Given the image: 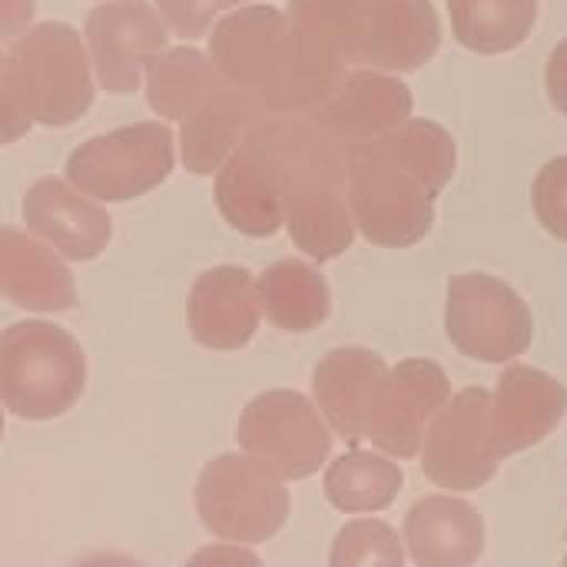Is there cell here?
Masks as SVG:
<instances>
[{"mask_svg": "<svg viewBox=\"0 0 567 567\" xmlns=\"http://www.w3.org/2000/svg\"><path fill=\"white\" fill-rule=\"evenodd\" d=\"M10 83L40 126H70L93 106V73L86 47L70 23L50 20L30 27L7 56Z\"/></svg>", "mask_w": 567, "mask_h": 567, "instance_id": "cell-6", "label": "cell"}, {"mask_svg": "<svg viewBox=\"0 0 567 567\" xmlns=\"http://www.w3.org/2000/svg\"><path fill=\"white\" fill-rule=\"evenodd\" d=\"M455 40L485 56L518 50L538 20V0H449Z\"/></svg>", "mask_w": 567, "mask_h": 567, "instance_id": "cell-25", "label": "cell"}, {"mask_svg": "<svg viewBox=\"0 0 567 567\" xmlns=\"http://www.w3.org/2000/svg\"><path fill=\"white\" fill-rule=\"evenodd\" d=\"M86 385L80 342L40 319L13 322L0 332V405L27 422L66 415Z\"/></svg>", "mask_w": 567, "mask_h": 567, "instance_id": "cell-5", "label": "cell"}, {"mask_svg": "<svg viewBox=\"0 0 567 567\" xmlns=\"http://www.w3.org/2000/svg\"><path fill=\"white\" fill-rule=\"evenodd\" d=\"M23 223L30 233L47 239L60 256L73 262L96 259L113 236V219L106 209L80 196L70 183L56 176L37 179L23 196Z\"/></svg>", "mask_w": 567, "mask_h": 567, "instance_id": "cell-17", "label": "cell"}, {"mask_svg": "<svg viewBox=\"0 0 567 567\" xmlns=\"http://www.w3.org/2000/svg\"><path fill=\"white\" fill-rule=\"evenodd\" d=\"M405 545L419 567H472L485 551V522L462 498L429 495L405 515Z\"/></svg>", "mask_w": 567, "mask_h": 567, "instance_id": "cell-20", "label": "cell"}, {"mask_svg": "<svg viewBox=\"0 0 567 567\" xmlns=\"http://www.w3.org/2000/svg\"><path fill=\"white\" fill-rule=\"evenodd\" d=\"M73 567H143L140 561L126 558V555H93V558H83Z\"/></svg>", "mask_w": 567, "mask_h": 567, "instance_id": "cell-34", "label": "cell"}, {"mask_svg": "<svg viewBox=\"0 0 567 567\" xmlns=\"http://www.w3.org/2000/svg\"><path fill=\"white\" fill-rule=\"evenodd\" d=\"M402 492V468L372 452H349L326 472V498L349 515L382 512Z\"/></svg>", "mask_w": 567, "mask_h": 567, "instance_id": "cell-26", "label": "cell"}, {"mask_svg": "<svg viewBox=\"0 0 567 567\" xmlns=\"http://www.w3.org/2000/svg\"><path fill=\"white\" fill-rule=\"evenodd\" d=\"M567 389L535 365H512L495 385L488 409V445L502 462L505 455L525 452L545 442L565 419Z\"/></svg>", "mask_w": 567, "mask_h": 567, "instance_id": "cell-15", "label": "cell"}, {"mask_svg": "<svg viewBox=\"0 0 567 567\" xmlns=\"http://www.w3.org/2000/svg\"><path fill=\"white\" fill-rule=\"evenodd\" d=\"M219 76L276 116H309L346 76V63L312 43L279 7L249 3L209 33Z\"/></svg>", "mask_w": 567, "mask_h": 567, "instance_id": "cell-2", "label": "cell"}, {"mask_svg": "<svg viewBox=\"0 0 567 567\" xmlns=\"http://www.w3.org/2000/svg\"><path fill=\"white\" fill-rule=\"evenodd\" d=\"M286 17L342 63L412 73L442 50L432 0H289Z\"/></svg>", "mask_w": 567, "mask_h": 567, "instance_id": "cell-4", "label": "cell"}, {"mask_svg": "<svg viewBox=\"0 0 567 567\" xmlns=\"http://www.w3.org/2000/svg\"><path fill=\"white\" fill-rule=\"evenodd\" d=\"M449 372L432 359H405L389 369L369 425V442L392 458H415L422 452L432 419L449 405Z\"/></svg>", "mask_w": 567, "mask_h": 567, "instance_id": "cell-13", "label": "cell"}, {"mask_svg": "<svg viewBox=\"0 0 567 567\" xmlns=\"http://www.w3.org/2000/svg\"><path fill=\"white\" fill-rule=\"evenodd\" d=\"M402 542L399 535L375 518H362V522H349L336 542H332V555L329 567H402Z\"/></svg>", "mask_w": 567, "mask_h": 567, "instance_id": "cell-27", "label": "cell"}, {"mask_svg": "<svg viewBox=\"0 0 567 567\" xmlns=\"http://www.w3.org/2000/svg\"><path fill=\"white\" fill-rule=\"evenodd\" d=\"M385 375H389L385 362L375 352L359 349V346L332 349L316 365L312 372L316 405L342 442L359 445L369 439L372 409H375Z\"/></svg>", "mask_w": 567, "mask_h": 567, "instance_id": "cell-16", "label": "cell"}, {"mask_svg": "<svg viewBox=\"0 0 567 567\" xmlns=\"http://www.w3.org/2000/svg\"><path fill=\"white\" fill-rule=\"evenodd\" d=\"M33 120L27 116L13 83H10V70H7V60L0 56V146L7 143H17L30 133Z\"/></svg>", "mask_w": 567, "mask_h": 567, "instance_id": "cell-30", "label": "cell"}, {"mask_svg": "<svg viewBox=\"0 0 567 567\" xmlns=\"http://www.w3.org/2000/svg\"><path fill=\"white\" fill-rule=\"evenodd\" d=\"M488 389L472 385L432 419L422 442V472L429 482L452 492H475L495 478L498 458L488 445Z\"/></svg>", "mask_w": 567, "mask_h": 567, "instance_id": "cell-11", "label": "cell"}, {"mask_svg": "<svg viewBox=\"0 0 567 567\" xmlns=\"http://www.w3.org/2000/svg\"><path fill=\"white\" fill-rule=\"evenodd\" d=\"M532 206L538 223L555 239L567 243V156H555L542 166L532 186Z\"/></svg>", "mask_w": 567, "mask_h": 567, "instance_id": "cell-28", "label": "cell"}, {"mask_svg": "<svg viewBox=\"0 0 567 567\" xmlns=\"http://www.w3.org/2000/svg\"><path fill=\"white\" fill-rule=\"evenodd\" d=\"M186 312H189V332L199 346L216 352H236L249 346L262 316L252 272L243 266L206 269L193 282Z\"/></svg>", "mask_w": 567, "mask_h": 567, "instance_id": "cell-18", "label": "cell"}, {"mask_svg": "<svg viewBox=\"0 0 567 567\" xmlns=\"http://www.w3.org/2000/svg\"><path fill=\"white\" fill-rule=\"evenodd\" d=\"M256 292H259V309L282 332H312L332 312L329 282L322 279L319 269L299 259L272 262L256 279Z\"/></svg>", "mask_w": 567, "mask_h": 567, "instance_id": "cell-23", "label": "cell"}, {"mask_svg": "<svg viewBox=\"0 0 567 567\" xmlns=\"http://www.w3.org/2000/svg\"><path fill=\"white\" fill-rule=\"evenodd\" d=\"M37 0H0V47H13L33 23Z\"/></svg>", "mask_w": 567, "mask_h": 567, "instance_id": "cell-31", "label": "cell"}, {"mask_svg": "<svg viewBox=\"0 0 567 567\" xmlns=\"http://www.w3.org/2000/svg\"><path fill=\"white\" fill-rule=\"evenodd\" d=\"M346 199L355 229L385 249H405L429 236L435 199L455 176V140L432 120H405L402 126L342 146Z\"/></svg>", "mask_w": 567, "mask_h": 567, "instance_id": "cell-1", "label": "cell"}, {"mask_svg": "<svg viewBox=\"0 0 567 567\" xmlns=\"http://www.w3.org/2000/svg\"><path fill=\"white\" fill-rule=\"evenodd\" d=\"M173 163V130L146 120L80 143L66 159V179L83 196L130 203L166 183Z\"/></svg>", "mask_w": 567, "mask_h": 567, "instance_id": "cell-8", "label": "cell"}, {"mask_svg": "<svg viewBox=\"0 0 567 567\" xmlns=\"http://www.w3.org/2000/svg\"><path fill=\"white\" fill-rule=\"evenodd\" d=\"M236 439L246 455L259 458L289 482L316 475L332 452V435L319 409L289 389L256 395L239 415Z\"/></svg>", "mask_w": 567, "mask_h": 567, "instance_id": "cell-10", "label": "cell"}, {"mask_svg": "<svg viewBox=\"0 0 567 567\" xmlns=\"http://www.w3.org/2000/svg\"><path fill=\"white\" fill-rule=\"evenodd\" d=\"M415 96L399 76L382 70H346L339 86L306 116L339 146L375 140L412 116Z\"/></svg>", "mask_w": 567, "mask_h": 567, "instance_id": "cell-14", "label": "cell"}, {"mask_svg": "<svg viewBox=\"0 0 567 567\" xmlns=\"http://www.w3.org/2000/svg\"><path fill=\"white\" fill-rule=\"evenodd\" d=\"M249 133L272 159L292 243L316 262L342 256L355 239L342 146L322 136L306 116L266 113Z\"/></svg>", "mask_w": 567, "mask_h": 567, "instance_id": "cell-3", "label": "cell"}, {"mask_svg": "<svg viewBox=\"0 0 567 567\" xmlns=\"http://www.w3.org/2000/svg\"><path fill=\"white\" fill-rule=\"evenodd\" d=\"M186 567H266L249 548H239V545H209V548H199Z\"/></svg>", "mask_w": 567, "mask_h": 567, "instance_id": "cell-32", "label": "cell"}, {"mask_svg": "<svg viewBox=\"0 0 567 567\" xmlns=\"http://www.w3.org/2000/svg\"><path fill=\"white\" fill-rule=\"evenodd\" d=\"M216 206L233 229L252 239L276 236L286 223L272 159L252 133L216 169Z\"/></svg>", "mask_w": 567, "mask_h": 567, "instance_id": "cell-19", "label": "cell"}, {"mask_svg": "<svg viewBox=\"0 0 567 567\" xmlns=\"http://www.w3.org/2000/svg\"><path fill=\"white\" fill-rule=\"evenodd\" d=\"M169 43V27L146 0H106L86 17L93 76L106 93H136L146 63Z\"/></svg>", "mask_w": 567, "mask_h": 567, "instance_id": "cell-12", "label": "cell"}, {"mask_svg": "<svg viewBox=\"0 0 567 567\" xmlns=\"http://www.w3.org/2000/svg\"><path fill=\"white\" fill-rule=\"evenodd\" d=\"M0 439H3V412H0Z\"/></svg>", "mask_w": 567, "mask_h": 567, "instance_id": "cell-35", "label": "cell"}, {"mask_svg": "<svg viewBox=\"0 0 567 567\" xmlns=\"http://www.w3.org/2000/svg\"><path fill=\"white\" fill-rule=\"evenodd\" d=\"M449 339L458 352L478 362H508L532 346V309L498 276L465 272L449 282Z\"/></svg>", "mask_w": 567, "mask_h": 567, "instance_id": "cell-9", "label": "cell"}, {"mask_svg": "<svg viewBox=\"0 0 567 567\" xmlns=\"http://www.w3.org/2000/svg\"><path fill=\"white\" fill-rule=\"evenodd\" d=\"M262 116L256 100L223 83L183 120V166L196 176L216 173Z\"/></svg>", "mask_w": 567, "mask_h": 567, "instance_id": "cell-22", "label": "cell"}, {"mask_svg": "<svg viewBox=\"0 0 567 567\" xmlns=\"http://www.w3.org/2000/svg\"><path fill=\"white\" fill-rule=\"evenodd\" d=\"M545 86H548V100L555 103V110L567 116V37L551 50L548 70H545Z\"/></svg>", "mask_w": 567, "mask_h": 567, "instance_id": "cell-33", "label": "cell"}, {"mask_svg": "<svg viewBox=\"0 0 567 567\" xmlns=\"http://www.w3.org/2000/svg\"><path fill=\"white\" fill-rule=\"evenodd\" d=\"M246 0H156L163 23H169L173 33L183 40H199L209 33L213 17H219L229 7H239Z\"/></svg>", "mask_w": 567, "mask_h": 567, "instance_id": "cell-29", "label": "cell"}, {"mask_svg": "<svg viewBox=\"0 0 567 567\" xmlns=\"http://www.w3.org/2000/svg\"><path fill=\"white\" fill-rule=\"evenodd\" d=\"M146 100L163 120H186L226 80L216 63L196 47H166L146 63Z\"/></svg>", "mask_w": 567, "mask_h": 567, "instance_id": "cell-24", "label": "cell"}, {"mask_svg": "<svg viewBox=\"0 0 567 567\" xmlns=\"http://www.w3.org/2000/svg\"><path fill=\"white\" fill-rule=\"evenodd\" d=\"M0 292L27 312H66L76 306L70 269L33 236L0 226Z\"/></svg>", "mask_w": 567, "mask_h": 567, "instance_id": "cell-21", "label": "cell"}, {"mask_svg": "<svg viewBox=\"0 0 567 567\" xmlns=\"http://www.w3.org/2000/svg\"><path fill=\"white\" fill-rule=\"evenodd\" d=\"M561 567H567V558H565V561H561Z\"/></svg>", "mask_w": 567, "mask_h": 567, "instance_id": "cell-36", "label": "cell"}, {"mask_svg": "<svg viewBox=\"0 0 567 567\" xmlns=\"http://www.w3.org/2000/svg\"><path fill=\"white\" fill-rule=\"evenodd\" d=\"M196 512L213 538L259 545L282 532L289 518V492L259 458L226 452L199 472Z\"/></svg>", "mask_w": 567, "mask_h": 567, "instance_id": "cell-7", "label": "cell"}]
</instances>
